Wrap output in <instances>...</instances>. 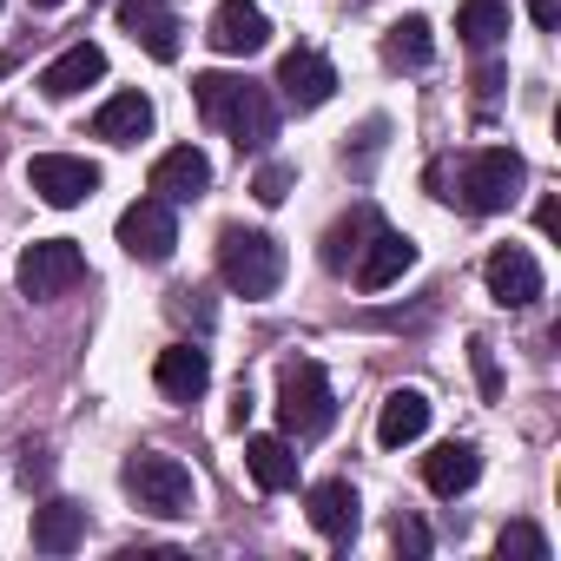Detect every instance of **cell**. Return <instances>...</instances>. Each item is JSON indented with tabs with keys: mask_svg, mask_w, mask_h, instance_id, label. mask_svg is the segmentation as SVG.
I'll return each instance as SVG.
<instances>
[{
	"mask_svg": "<svg viewBox=\"0 0 561 561\" xmlns=\"http://www.w3.org/2000/svg\"><path fill=\"white\" fill-rule=\"evenodd\" d=\"M192 100H198V113L211 126L231 133L238 152H264L277 139V100L257 80H244V73H198L192 80Z\"/></svg>",
	"mask_w": 561,
	"mask_h": 561,
	"instance_id": "obj_1",
	"label": "cell"
},
{
	"mask_svg": "<svg viewBox=\"0 0 561 561\" xmlns=\"http://www.w3.org/2000/svg\"><path fill=\"white\" fill-rule=\"evenodd\" d=\"M410 264H416V238H410V231L377 225V231H370V244L357 251V264H351V271H357V285H364V291H390Z\"/></svg>",
	"mask_w": 561,
	"mask_h": 561,
	"instance_id": "obj_13",
	"label": "cell"
},
{
	"mask_svg": "<svg viewBox=\"0 0 561 561\" xmlns=\"http://www.w3.org/2000/svg\"><path fill=\"white\" fill-rule=\"evenodd\" d=\"M383 60L390 67H403V73H423L430 60H436V41H430V21H397L390 34H383Z\"/></svg>",
	"mask_w": 561,
	"mask_h": 561,
	"instance_id": "obj_24",
	"label": "cell"
},
{
	"mask_svg": "<svg viewBox=\"0 0 561 561\" xmlns=\"http://www.w3.org/2000/svg\"><path fill=\"white\" fill-rule=\"evenodd\" d=\"M218 277L238 298H271L277 285H285V244H277L271 231L225 225L218 231Z\"/></svg>",
	"mask_w": 561,
	"mask_h": 561,
	"instance_id": "obj_2",
	"label": "cell"
},
{
	"mask_svg": "<svg viewBox=\"0 0 561 561\" xmlns=\"http://www.w3.org/2000/svg\"><path fill=\"white\" fill-rule=\"evenodd\" d=\"M291 185H298V172H291L285 159H271V165H257L251 198H257V205H285V198H291Z\"/></svg>",
	"mask_w": 561,
	"mask_h": 561,
	"instance_id": "obj_27",
	"label": "cell"
},
{
	"mask_svg": "<svg viewBox=\"0 0 561 561\" xmlns=\"http://www.w3.org/2000/svg\"><path fill=\"white\" fill-rule=\"evenodd\" d=\"M456 34H462L476 54H489V47L508 34V0H462V14H456Z\"/></svg>",
	"mask_w": 561,
	"mask_h": 561,
	"instance_id": "obj_25",
	"label": "cell"
},
{
	"mask_svg": "<svg viewBox=\"0 0 561 561\" xmlns=\"http://www.w3.org/2000/svg\"><path fill=\"white\" fill-rule=\"evenodd\" d=\"M476 476H482V449L476 443H443V449L423 456L430 495H462V489H476Z\"/></svg>",
	"mask_w": 561,
	"mask_h": 561,
	"instance_id": "obj_19",
	"label": "cell"
},
{
	"mask_svg": "<svg viewBox=\"0 0 561 561\" xmlns=\"http://www.w3.org/2000/svg\"><path fill=\"white\" fill-rule=\"evenodd\" d=\"M469 364H476V383H482V397H495V390H502V377H495V357H489V344H482V337L469 344Z\"/></svg>",
	"mask_w": 561,
	"mask_h": 561,
	"instance_id": "obj_30",
	"label": "cell"
},
{
	"mask_svg": "<svg viewBox=\"0 0 561 561\" xmlns=\"http://www.w3.org/2000/svg\"><path fill=\"white\" fill-rule=\"evenodd\" d=\"M377 225H383V218H377L370 205H357L351 218H337V225L324 231V264H331V271H351V264H357V251L370 244V231H377Z\"/></svg>",
	"mask_w": 561,
	"mask_h": 561,
	"instance_id": "obj_23",
	"label": "cell"
},
{
	"mask_svg": "<svg viewBox=\"0 0 561 561\" xmlns=\"http://www.w3.org/2000/svg\"><path fill=\"white\" fill-rule=\"evenodd\" d=\"M27 185H34L54 211H73V205H87V198L100 192V165H93V159H73V152H41V159L27 165Z\"/></svg>",
	"mask_w": 561,
	"mask_h": 561,
	"instance_id": "obj_7",
	"label": "cell"
},
{
	"mask_svg": "<svg viewBox=\"0 0 561 561\" xmlns=\"http://www.w3.org/2000/svg\"><path fill=\"white\" fill-rule=\"evenodd\" d=\"M34 8H60V0H34Z\"/></svg>",
	"mask_w": 561,
	"mask_h": 561,
	"instance_id": "obj_34",
	"label": "cell"
},
{
	"mask_svg": "<svg viewBox=\"0 0 561 561\" xmlns=\"http://www.w3.org/2000/svg\"><path fill=\"white\" fill-rule=\"evenodd\" d=\"M21 482H27V489L47 482V456H27V462H21Z\"/></svg>",
	"mask_w": 561,
	"mask_h": 561,
	"instance_id": "obj_33",
	"label": "cell"
},
{
	"mask_svg": "<svg viewBox=\"0 0 561 561\" xmlns=\"http://www.w3.org/2000/svg\"><path fill=\"white\" fill-rule=\"evenodd\" d=\"M119 251L139 257V264H165L179 251V225H172V205L165 198H139L119 211Z\"/></svg>",
	"mask_w": 561,
	"mask_h": 561,
	"instance_id": "obj_8",
	"label": "cell"
},
{
	"mask_svg": "<svg viewBox=\"0 0 561 561\" xmlns=\"http://www.w3.org/2000/svg\"><path fill=\"white\" fill-rule=\"evenodd\" d=\"M146 133H152V100L146 93H113L93 113V139H106V146H139Z\"/></svg>",
	"mask_w": 561,
	"mask_h": 561,
	"instance_id": "obj_18",
	"label": "cell"
},
{
	"mask_svg": "<svg viewBox=\"0 0 561 561\" xmlns=\"http://www.w3.org/2000/svg\"><path fill=\"white\" fill-rule=\"evenodd\" d=\"M522 179H528L522 152H508V146H482V152H469V159H462L456 192H443V198H456V205H462V211H476V218H495V211H508V205H515Z\"/></svg>",
	"mask_w": 561,
	"mask_h": 561,
	"instance_id": "obj_3",
	"label": "cell"
},
{
	"mask_svg": "<svg viewBox=\"0 0 561 561\" xmlns=\"http://www.w3.org/2000/svg\"><path fill=\"white\" fill-rule=\"evenodd\" d=\"M80 541H87V508L80 502L54 495L47 508H34V548L41 554H73Z\"/></svg>",
	"mask_w": 561,
	"mask_h": 561,
	"instance_id": "obj_21",
	"label": "cell"
},
{
	"mask_svg": "<svg viewBox=\"0 0 561 561\" xmlns=\"http://www.w3.org/2000/svg\"><path fill=\"white\" fill-rule=\"evenodd\" d=\"M495 87H502V67H482L476 73V100H495Z\"/></svg>",
	"mask_w": 561,
	"mask_h": 561,
	"instance_id": "obj_32",
	"label": "cell"
},
{
	"mask_svg": "<svg viewBox=\"0 0 561 561\" xmlns=\"http://www.w3.org/2000/svg\"><path fill=\"white\" fill-rule=\"evenodd\" d=\"M482 285H489V298L502 311H528L541 298V264H535L528 244H495L489 264H482Z\"/></svg>",
	"mask_w": 561,
	"mask_h": 561,
	"instance_id": "obj_9",
	"label": "cell"
},
{
	"mask_svg": "<svg viewBox=\"0 0 561 561\" xmlns=\"http://www.w3.org/2000/svg\"><path fill=\"white\" fill-rule=\"evenodd\" d=\"M528 21H535V27H554V21H561V0H528Z\"/></svg>",
	"mask_w": 561,
	"mask_h": 561,
	"instance_id": "obj_31",
	"label": "cell"
},
{
	"mask_svg": "<svg viewBox=\"0 0 561 561\" xmlns=\"http://www.w3.org/2000/svg\"><path fill=\"white\" fill-rule=\"evenodd\" d=\"M21 291L34 298V305H54V298H67L80 277H87V251L73 244V238H34L27 251H21Z\"/></svg>",
	"mask_w": 561,
	"mask_h": 561,
	"instance_id": "obj_5",
	"label": "cell"
},
{
	"mask_svg": "<svg viewBox=\"0 0 561 561\" xmlns=\"http://www.w3.org/2000/svg\"><path fill=\"white\" fill-rule=\"evenodd\" d=\"M205 41H211L225 60H251V54H264V47H271V21H264L257 0H218Z\"/></svg>",
	"mask_w": 561,
	"mask_h": 561,
	"instance_id": "obj_10",
	"label": "cell"
},
{
	"mask_svg": "<svg viewBox=\"0 0 561 561\" xmlns=\"http://www.w3.org/2000/svg\"><path fill=\"white\" fill-rule=\"evenodd\" d=\"M113 21L152 54V60H179V14H172V0H119V8H113Z\"/></svg>",
	"mask_w": 561,
	"mask_h": 561,
	"instance_id": "obj_12",
	"label": "cell"
},
{
	"mask_svg": "<svg viewBox=\"0 0 561 561\" xmlns=\"http://www.w3.org/2000/svg\"><path fill=\"white\" fill-rule=\"evenodd\" d=\"M126 489L139 495V508H152V515H192V469L179 462V456H165V449H139L133 462H126Z\"/></svg>",
	"mask_w": 561,
	"mask_h": 561,
	"instance_id": "obj_6",
	"label": "cell"
},
{
	"mask_svg": "<svg viewBox=\"0 0 561 561\" xmlns=\"http://www.w3.org/2000/svg\"><path fill=\"white\" fill-rule=\"evenodd\" d=\"M106 80V54L93 47V41H73L47 73H41V93L47 100H73V93H87V87H100Z\"/></svg>",
	"mask_w": 561,
	"mask_h": 561,
	"instance_id": "obj_17",
	"label": "cell"
},
{
	"mask_svg": "<svg viewBox=\"0 0 561 561\" xmlns=\"http://www.w3.org/2000/svg\"><path fill=\"white\" fill-rule=\"evenodd\" d=\"M152 383H159L172 403H198L205 383H211V357H205L198 344H165L159 364H152Z\"/></svg>",
	"mask_w": 561,
	"mask_h": 561,
	"instance_id": "obj_15",
	"label": "cell"
},
{
	"mask_svg": "<svg viewBox=\"0 0 561 561\" xmlns=\"http://www.w3.org/2000/svg\"><path fill=\"white\" fill-rule=\"evenodd\" d=\"M331 93H337V67H331L324 54L298 47V54H285V60H277V100H285L291 113H318Z\"/></svg>",
	"mask_w": 561,
	"mask_h": 561,
	"instance_id": "obj_11",
	"label": "cell"
},
{
	"mask_svg": "<svg viewBox=\"0 0 561 561\" xmlns=\"http://www.w3.org/2000/svg\"><path fill=\"white\" fill-rule=\"evenodd\" d=\"M495 554H502V561H548V535H541L535 522H508L502 541H495Z\"/></svg>",
	"mask_w": 561,
	"mask_h": 561,
	"instance_id": "obj_26",
	"label": "cell"
},
{
	"mask_svg": "<svg viewBox=\"0 0 561 561\" xmlns=\"http://www.w3.org/2000/svg\"><path fill=\"white\" fill-rule=\"evenodd\" d=\"M0 8H8V0H0Z\"/></svg>",
	"mask_w": 561,
	"mask_h": 561,
	"instance_id": "obj_35",
	"label": "cell"
},
{
	"mask_svg": "<svg viewBox=\"0 0 561 561\" xmlns=\"http://www.w3.org/2000/svg\"><path fill=\"white\" fill-rule=\"evenodd\" d=\"M305 508H311V528H318V535H331V541H351V535H357V522H364V502H357V489H351L344 476L318 482V489L305 495Z\"/></svg>",
	"mask_w": 561,
	"mask_h": 561,
	"instance_id": "obj_16",
	"label": "cell"
},
{
	"mask_svg": "<svg viewBox=\"0 0 561 561\" xmlns=\"http://www.w3.org/2000/svg\"><path fill=\"white\" fill-rule=\"evenodd\" d=\"M244 469H251V482L264 495H277V489L298 482V456H291L285 436H244Z\"/></svg>",
	"mask_w": 561,
	"mask_h": 561,
	"instance_id": "obj_22",
	"label": "cell"
},
{
	"mask_svg": "<svg viewBox=\"0 0 561 561\" xmlns=\"http://www.w3.org/2000/svg\"><path fill=\"white\" fill-rule=\"evenodd\" d=\"M205 185H211V159L198 146H172V152L152 159V198L192 205V198H205Z\"/></svg>",
	"mask_w": 561,
	"mask_h": 561,
	"instance_id": "obj_14",
	"label": "cell"
},
{
	"mask_svg": "<svg viewBox=\"0 0 561 561\" xmlns=\"http://www.w3.org/2000/svg\"><path fill=\"white\" fill-rule=\"evenodd\" d=\"M423 430H430V397H423V390H390L383 410H377V443H383V449H403V443H416Z\"/></svg>",
	"mask_w": 561,
	"mask_h": 561,
	"instance_id": "obj_20",
	"label": "cell"
},
{
	"mask_svg": "<svg viewBox=\"0 0 561 561\" xmlns=\"http://www.w3.org/2000/svg\"><path fill=\"white\" fill-rule=\"evenodd\" d=\"M383 133H390V119H364L357 146H344V165H351L357 179H370V165H377V152H383Z\"/></svg>",
	"mask_w": 561,
	"mask_h": 561,
	"instance_id": "obj_28",
	"label": "cell"
},
{
	"mask_svg": "<svg viewBox=\"0 0 561 561\" xmlns=\"http://www.w3.org/2000/svg\"><path fill=\"white\" fill-rule=\"evenodd\" d=\"M390 535H397V548H403L410 561H423V554H430V528H423L416 515H397V528H390Z\"/></svg>",
	"mask_w": 561,
	"mask_h": 561,
	"instance_id": "obj_29",
	"label": "cell"
},
{
	"mask_svg": "<svg viewBox=\"0 0 561 561\" xmlns=\"http://www.w3.org/2000/svg\"><path fill=\"white\" fill-rule=\"evenodd\" d=\"M277 423H285V436H298V443H311V436H324L337 423V397H331V383H324V370L311 357H291L277 370Z\"/></svg>",
	"mask_w": 561,
	"mask_h": 561,
	"instance_id": "obj_4",
	"label": "cell"
}]
</instances>
